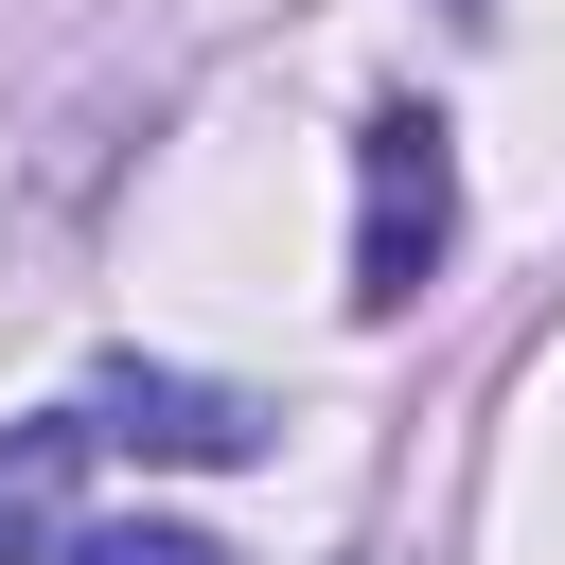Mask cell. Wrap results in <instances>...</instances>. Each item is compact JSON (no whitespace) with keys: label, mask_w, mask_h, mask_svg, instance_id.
<instances>
[{"label":"cell","mask_w":565,"mask_h":565,"mask_svg":"<svg viewBox=\"0 0 565 565\" xmlns=\"http://www.w3.org/2000/svg\"><path fill=\"white\" fill-rule=\"evenodd\" d=\"M441 230H459V159H441L424 106H388V124H371V212H353V300L406 318V300L441 282Z\"/></svg>","instance_id":"6da1fadb"},{"label":"cell","mask_w":565,"mask_h":565,"mask_svg":"<svg viewBox=\"0 0 565 565\" xmlns=\"http://www.w3.org/2000/svg\"><path fill=\"white\" fill-rule=\"evenodd\" d=\"M88 441H124V459H265V406H247V388H194V371H141V353H106V371H88Z\"/></svg>","instance_id":"7a4b0ae2"},{"label":"cell","mask_w":565,"mask_h":565,"mask_svg":"<svg viewBox=\"0 0 565 565\" xmlns=\"http://www.w3.org/2000/svg\"><path fill=\"white\" fill-rule=\"evenodd\" d=\"M71 441H88V424H18V441H0V565H18V547H53V494H71Z\"/></svg>","instance_id":"3957f363"},{"label":"cell","mask_w":565,"mask_h":565,"mask_svg":"<svg viewBox=\"0 0 565 565\" xmlns=\"http://www.w3.org/2000/svg\"><path fill=\"white\" fill-rule=\"evenodd\" d=\"M71 565H230V547H212V530H159V512H124V530H88Z\"/></svg>","instance_id":"277c9868"}]
</instances>
